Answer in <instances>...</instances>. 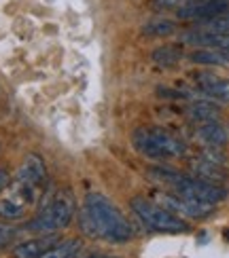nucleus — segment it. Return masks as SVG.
<instances>
[{
  "label": "nucleus",
  "mask_w": 229,
  "mask_h": 258,
  "mask_svg": "<svg viewBox=\"0 0 229 258\" xmlns=\"http://www.w3.org/2000/svg\"><path fill=\"white\" fill-rule=\"evenodd\" d=\"M56 243H58V235L56 233H45L42 237L19 243L13 250V256L15 258H38L40 254H45L51 245H56Z\"/></svg>",
  "instance_id": "6e6552de"
},
{
  "label": "nucleus",
  "mask_w": 229,
  "mask_h": 258,
  "mask_svg": "<svg viewBox=\"0 0 229 258\" xmlns=\"http://www.w3.org/2000/svg\"><path fill=\"white\" fill-rule=\"evenodd\" d=\"M191 61L202 66H229V51L221 47H202L191 53Z\"/></svg>",
  "instance_id": "f8f14e48"
},
{
  "label": "nucleus",
  "mask_w": 229,
  "mask_h": 258,
  "mask_svg": "<svg viewBox=\"0 0 229 258\" xmlns=\"http://www.w3.org/2000/svg\"><path fill=\"white\" fill-rule=\"evenodd\" d=\"M13 235H15L13 229H11V227H5V224H0V248H3L5 243H9Z\"/></svg>",
  "instance_id": "a211bd4d"
},
{
  "label": "nucleus",
  "mask_w": 229,
  "mask_h": 258,
  "mask_svg": "<svg viewBox=\"0 0 229 258\" xmlns=\"http://www.w3.org/2000/svg\"><path fill=\"white\" fill-rule=\"evenodd\" d=\"M195 81H198L200 89L208 95L210 100L229 104V79H221L212 72H200L198 77H195Z\"/></svg>",
  "instance_id": "423d86ee"
},
{
  "label": "nucleus",
  "mask_w": 229,
  "mask_h": 258,
  "mask_svg": "<svg viewBox=\"0 0 229 258\" xmlns=\"http://www.w3.org/2000/svg\"><path fill=\"white\" fill-rule=\"evenodd\" d=\"M74 216V197L68 190L53 195L34 218L28 222V229L34 233H58L66 229Z\"/></svg>",
  "instance_id": "f03ea898"
},
{
  "label": "nucleus",
  "mask_w": 229,
  "mask_h": 258,
  "mask_svg": "<svg viewBox=\"0 0 229 258\" xmlns=\"http://www.w3.org/2000/svg\"><path fill=\"white\" fill-rule=\"evenodd\" d=\"M174 32H176V24L166 17H153L143 26L145 36H170Z\"/></svg>",
  "instance_id": "ddd939ff"
},
{
  "label": "nucleus",
  "mask_w": 229,
  "mask_h": 258,
  "mask_svg": "<svg viewBox=\"0 0 229 258\" xmlns=\"http://www.w3.org/2000/svg\"><path fill=\"white\" fill-rule=\"evenodd\" d=\"M225 239H227V241H229V229H227V231H225Z\"/></svg>",
  "instance_id": "412c9836"
},
{
  "label": "nucleus",
  "mask_w": 229,
  "mask_h": 258,
  "mask_svg": "<svg viewBox=\"0 0 229 258\" xmlns=\"http://www.w3.org/2000/svg\"><path fill=\"white\" fill-rule=\"evenodd\" d=\"M174 192L180 197H189V199H200L206 203H219L223 199H227V188H223L221 184H210V182H204L193 178L191 174H185L180 178V182L174 186Z\"/></svg>",
  "instance_id": "20e7f679"
},
{
  "label": "nucleus",
  "mask_w": 229,
  "mask_h": 258,
  "mask_svg": "<svg viewBox=\"0 0 229 258\" xmlns=\"http://www.w3.org/2000/svg\"><path fill=\"white\" fill-rule=\"evenodd\" d=\"M185 114H187V119L191 123L206 125V123H216L221 119V108L208 100H193L185 108Z\"/></svg>",
  "instance_id": "0eeeda50"
},
{
  "label": "nucleus",
  "mask_w": 229,
  "mask_h": 258,
  "mask_svg": "<svg viewBox=\"0 0 229 258\" xmlns=\"http://www.w3.org/2000/svg\"><path fill=\"white\" fill-rule=\"evenodd\" d=\"M81 231L91 239H106L111 243H125L134 237L129 222L111 199L100 192H89L85 197L81 216Z\"/></svg>",
  "instance_id": "f257e3e1"
},
{
  "label": "nucleus",
  "mask_w": 229,
  "mask_h": 258,
  "mask_svg": "<svg viewBox=\"0 0 229 258\" xmlns=\"http://www.w3.org/2000/svg\"><path fill=\"white\" fill-rule=\"evenodd\" d=\"M182 59V51L176 47H159L153 51V61L159 63L161 68H172Z\"/></svg>",
  "instance_id": "dca6fc26"
},
{
  "label": "nucleus",
  "mask_w": 229,
  "mask_h": 258,
  "mask_svg": "<svg viewBox=\"0 0 229 258\" xmlns=\"http://www.w3.org/2000/svg\"><path fill=\"white\" fill-rule=\"evenodd\" d=\"M26 212V206L24 203H19L15 199H3L0 201V216L3 218H21Z\"/></svg>",
  "instance_id": "f3484780"
},
{
  "label": "nucleus",
  "mask_w": 229,
  "mask_h": 258,
  "mask_svg": "<svg viewBox=\"0 0 229 258\" xmlns=\"http://www.w3.org/2000/svg\"><path fill=\"white\" fill-rule=\"evenodd\" d=\"M89 258H113V256H106V254H91Z\"/></svg>",
  "instance_id": "aec40b11"
},
{
  "label": "nucleus",
  "mask_w": 229,
  "mask_h": 258,
  "mask_svg": "<svg viewBox=\"0 0 229 258\" xmlns=\"http://www.w3.org/2000/svg\"><path fill=\"white\" fill-rule=\"evenodd\" d=\"M21 184H28V186H38L42 180H45V163L42 159L36 155H28L26 161L21 163L19 167V174H17Z\"/></svg>",
  "instance_id": "9d476101"
},
{
  "label": "nucleus",
  "mask_w": 229,
  "mask_h": 258,
  "mask_svg": "<svg viewBox=\"0 0 229 258\" xmlns=\"http://www.w3.org/2000/svg\"><path fill=\"white\" fill-rule=\"evenodd\" d=\"M191 176L204 182H210V184H223L227 180V171L221 165H214L210 161L200 157L191 161Z\"/></svg>",
  "instance_id": "1a4fd4ad"
},
{
  "label": "nucleus",
  "mask_w": 229,
  "mask_h": 258,
  "mask_svg": "<svg viewBox=\"0 0 229 258\" xmlns=\"http://www.w3.org/2000/svg\"><path fill=\"white\" fill-rule=\"evenodd\" d=\"M79 250H81V241L79 239H68V241L51 245V248L45 254H40L38 258H74V254Z\"/></svg>",
  "instance_id": "2eb2a0df"
},
{
  "label": "nucleus",
  "mask_w": 229,
  "mask_h": 258,
  "mask_svg": "<svg viewBox=\"0 0 229 258\" xmlns=\"http://www.w3.org/2000/svg\"><path fill=\"white\" fill-rule=\"evenodd\" d=\"M147 132H149V138L153 140V144H155V148L159 150L161 161L180 159V157H185V153H187V144H185L178 136L170 134L168 129H163V127H147Z\"/></svg>",
  "instance_id": "39448f33"
},
{
  "label": "nucleus",
  "mask_w": 229,
  "mask_h": 258,
  "mask_svg": "<svg viewBox=\"0 0 229 258\" xmlns=\"http://www.w3.org/2000/svg\"><path fill=\"white\" fill-rule=\"evenodd\" d=\"M9 186V174L5 169H0V190H5Z\"/></svg>",
  "instance_id": "6ab92c4d"
},
{
  "label": "nucleus",
  "mask_w": 229,
  "mask_h": 258,
  "mask_svg": "<svg viewBox=\"0 0 229 258\" xmlns=\"http://www.w3.org/2000/svg\"><path fill=\"white\" fill-rule=\"evenodd\" d=\"M225 3H227V5H229V0H225Z\"/></svg>",
  "instance_id": "4be33fe9"
},
{
  "label": "nucleus",
  "mask_w": 229,
  "mask_h": 258,
  "mask_svg": "<svg viewBox=\"0 0 229 258\" xmlns=\"http://www.w3.org/2000/svg\"><path fill=\"white\" fill-rule=\"evenodd\" d=\"M147 176L151 180L159 182V184H163V186H172L174 188L185 174L178 171V169H174V167H151V169H147Z\"/></svg>",
  "instance_id": "4468645a"
},
{
  "label": "nucleus",
  "mask_w": 229,
  "mask_h": 258,
  "mask_svg": "<svg viewBox=\"0 0 229 258\" xmlns=\"http://www.w3.org/2000/svg\"><path fill=\"white\" fill-rule=\"evenodd\" d=\"M132 210L138 214V218L155 233L174 235V233H187L189 231V224L185 222L180 216L168 212L166 208H161V206H157V203H153L145 197H134L132 199Z\"/></svg>",
  "instance_id": "7ed1b4c3"
},
{
  "label": "nucleus",
  "mask_w": 229,
  "mask_h": 258,
  "mask_svg": "<svg viewBox=\"0 0 229 258\" xmlns=\"http://www.w3.org/2000/svg\"><path fill=\"white\" fill-rule=\"evenodd\" d=\"M195 136H198L200 142H204L210 148H219V146H225L229 142V129L225 125H221L219 121L200 125L198 129H195Z\"/></svg>",
  "instance_id": "9b49d317"
}]
</instances>
